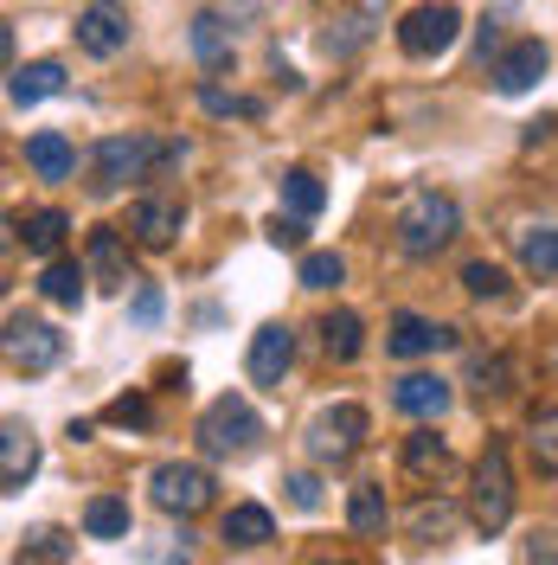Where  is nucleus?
<instances>
[{
    "instance_id": "nucleus-19",
    "label": "nucleus",
    "mask_w": 558,
    "mask_h": 565,
    "mask_svg": "<svg viewBox=\"0 0 558 565\" xmlns=\"http://www.w3.org/2000/svg\"><path fill=\"white\" fill-rule=\"evenodd\" d=\"M84 282H90V264H77V257H45L39 296H45L52 309H77V302H84Z\"/></svg>"
},
{
    "instance_id": "nucleus-29",
    "label": "nucleus",
    "mask_w": 558,
    "mask_h": 565,
    "mask_svg": "<svg viewBox=\"0 0 558 565\" xmlns=\"http://www.w3.org/2000/svg\"><path fill=\"white\" fill-rule=\"evenodd\" d=\"M462 289L475 296V302H514V282H507V270L501 264H489V257H475V264H462Z\"/></svg>"
},
{
    "instance_id": "nucleus-2",
    "label": "nucleus",
    "mask_w": 558,
    "mask_h": 565,
    "mask_svg": "<svg viewBox=\"0 0 558 565\" xmlns=\"http://www.w3.org/2000/svg\"><path fill=\"white\" fill-rule=\"evenodd\" d=\"M264 444V418H257V405L238 398V392H225V398H212L206 412H200V450L218 462H238L250 457Z\"/></svg>"
},
{
    "instance_id": "nucleus-33",
    "label": "nucleus",
    "mask_w": 558,
    "mask_h": 565,
    "mask_svg": "<svg viewBox=\"0 0 558 565\" xmlns=\"http://www.w3.org/2000/svg\"><path fill=\"white\" fill-rule=\"evenodd\" d=\"M104 424H116V430H148V424H154V405H148L141 392H122V398L104 405Z\"/></svg>"
},
{
    "instance_id": "nucleus-9",
    "label": "nucleus",
    "mask_w": 558,
    "mask_h": 565,
    "mask_svg": "<svg viewBox=\"0 0 558 565\" xmlns=\"http://www.w3.org/2000/svg\"><path fill=\"white\" fill-rule=\"evenodd\" d=\"M546 65H552L546 39H514V45H501V52H494L489 77H494V90H501V97H526V90L546 77Z\"/></svg>"
},
{
    "instance_id": "nucleus-1",
    "label": "nucleus",
    "mask_w": 558,
    "mask_h": 565,
    "mask_svg": "<svg viewBox=\"0 0 558 565\" xmlns=\"http://www.w3.org/2000/svg\"><path fill=\"white\" fill-rule=\"evenodd\" d=\"M455 200L450 193H437V186H418V193H405V206H398V250L405 257H437V250L455 245Z\"/></svg>"
},
{
    "instance_id": "nucleus-18",
    "label": "nucleus",
    "mask_w": 558,
    "mask_h": 565,
    "mask_svg": "<svg viewBox=\"0 0 558 565\" xmlns=\"http://www.w3.org/2000/svg\"><path fill=\"white\" fill-rule=\"evenodd\" d=\"M26 168H33L39 180H71L77 148H71L65 129H33V136H26Z\"/></svg>"
},
{
    "instance_id": "nucleus-8",
    "label": "nucleus",
    "mask_w": 558,
    "mask_h": 565,
    "mask_svg": "<svg viewBox=\"0 0 558 565\" xmlns=\"http://www.w3.org/2000/svg\"><path fill=\"white\" fill-rule=\"evenodd\" d=\"M455 39H462V20H455V7H443V0L411 7V13L398 20V45H405V58H443Z\"/></svg>"
},
{
    "instance_id": "nucleus-32",
    "label": "nucleus",
    "mask_w": 558,
    "mask_h": 565,
    "mask_svg": "<svg viewBox=\"0 0 558 565\" xmlns=\"http://www.w3.org/2000/svg\"><path fill=\"white\" fill-rule=\"evenodd\" d=\"M341 277H347L341 250H302V270H296V282H302V289H334Z\"/></svg>"
},
{
    "instance_id": "nucleus-40",
    "label": "nucleus",
    "mask_w": 558,
    "mask_h": 565,
    "mask_svg": "<svg viewBox=\"0 0 558 565\" xmlns=\"http://www.w3.org/2000/svg\"><path fill=\"white\" fill-rule=\"evenodd\" d=\"M526 559H552L558 565V533H533V540H526Z\"/></svg>"
},
{
    "instance_id": "nucleus-26",
    "label": "nucleus",
    "mask_w": 558,
    "mask_h": 565,
    "mask_svg": "<svg viewBox=\"0 0 558 565\" xmlns=\"http://www.w3.org/2000/svg\"><path fill=\"white\" fill-rule=\"evenodd\" d=\"M450 533H455V501H443V494L430 501V494H423L418 508H411V540H418V546H443Z\"/></svg>"
},
{
    "instance_id": "nucleus-5",
    "label": "nucleus",
    "mask_w": 558,
    "mask_h": 565,
    "mask_svg": "<svg viewBox=\"0 0 558 565\" xmlns=\"http://www.w3.org/2000/svg\"><path fill=\"white\" fill-rule=\"evenodd\" d=\"M366 430H373V418H366V405H353V398H341V405H328V412H314L309 424V457L321 462V469H341V462L366 444Z\"/></svg>"
},
{
    "instance_id": "nucleus-11",
    "label": "nucleus",
    "mask_w": 558,
    "mask_h": 565,
    "mask_svg": "<svg viewBox=\"0 0 558 565\" xmlns=\"http://www.w3.org/2000/svg\"><path fill=\"white\" fill-rule=\"evenodd\" d=\"M77 45H84L90 58H116V52L129 45V7H122V0H90V7L77 13Z\"/></svg>"
},
{
    "instance_id": "nucleus-17",
    "label": "nucleus",
    "mask_w": 558,
    "mask_h": 565,
    "mask_svg": "<svg viewBox=\"0 0 558 565\" xmlns=\"http://www.w3.org/2000/svg\"><path fill=\"white\" fill-rule=\"evenodd\" d=\"M391 405L418 424L443 418V412H450V380H437V373H405V380L391 386Z\"/></svg>"
},
{
    "instance_id": "nucleus-20",
    "label": "nucleus",
    "mask_w": 558,
    "mask_h": 565,
    "mask_svg": "<svg viewBox=\"0 0 558 565\" xmlns=\"http://www.w3.org/2000/svg\"><path fill=\"white\" fill-rule=\"evenodd\" d=\"M7 232L33 250V257H58V245H65V232H71V218H65L58 206H45V212H33V218H7Z\"/></svg>"
},
{
    "instance_id": "nucleus-4",
    "label": "nucleus",
    "mask_w": 558,
    "mask_h": 565,
    "mask_svg": "<svg viewBox=\"0 0 558 565\" xmlns=\"http://www.w3.org/2000/svg\"><path fill=\"white\" fill-rule=\"evenodd\" d=\"M469 521L482 533H501L514 521V462H507V444H489L482 462H475V489H469Z\"/></svg>"
},
{
    "instance_id": "nucleus-31",
    "label": "nucleus",
    "mask_w": 558,
    "mask_h": 565,
    "mask_svg": "<svg viewBox=\"0 0 558 565\" xmlns=\"http://www.w3.org/2000/svg\"><path fill=\"white\" fill-rule=\"evenodd\" d=\"M282 206L302 212V218H314V212L328 206V193H321V180H314L309 168H296V174H282Z\"/></svg>"
},
{
    "instance_id": "nucleus-21",
    "label": "nucleus",
    "mask_w": 558,
    "mask_h": 565,
    "mask_svg": "<svg viewBox=\"0 0 558 565\" xmlns=\"http://www.w3.org/2000/svg\"><path fill=\"white\" fill-rule=\"evenodd\" d=\"M514 250H521V270L533 282L558 277V225H526V232H514Z\"/></svg>"
},
{
    "instance_id": "nucleus-37",
    "label": "nucleus",
    "mask_w": 558,
    "mask_h": 565,
    "mask_svg": "<svg viewBox=\"0 0 558 565\" xmlns=\"http://www.w3.org/2000/svg\"><path fill=\"white\" fill-rule=\"evenodd\" d=\"M264 238H270L277 250H302V245H309V218H302V212H289V218H282V212H277V218L264 225Z\"/></svg>"
},
{
    "instance_id": "nucleus-3",
    "label": "nucleus",
    "mask_w": 558,
    "mask_h": 565,
    "mask_svg": "<svg viewBox=\"0 0 558 565\" xmlns=\"http://www.w3.org/2000/svg\"><path fill=\"white\" fill-rule=\"evenodd\" d=\"M161 154H174V148H154V141H141V136H104L97 148H90V193H97V200H109L116 186L148 180Z\"/></svg>"
},
{
    "instance_id": "nucleus-24",
    "label": "nucleus",
    "mask_w": 558,
    "mask_h": 565,
    "mask_svg": "<svg viewBox=\"0 0 558 565\" xmlns=\"http://www.w3.org/2000/svg\"><path fill=\"white\" fill-rule=\"evenodd\" d=\"M84 533L90 540H129V501L122 494H90L84 501Z\"/></svg>"
},
{
    "instance_id": "nucleus-41",
    "label": "nucleus",
    "mask_w": 558,
    "mask_h": 565,
    "mask_svg": "<svg viewBox=\"0 0 558 565\" xmlns=\"http://www.w3.org/2000/svg\"><path fill=\"white\" fill-rule=\"evenodd\" d=\"M552 129H558V122H552V116H539V122H526V148H539V141H546V136H552Z\"/></svg>"
},
{
    "instance_id": "nucleus-23",
    "label": "nucleus",
    "mask_w": 558,
    "mask_h": 565,
    "mask_svg": "<svg viewBox=\"0 0 558 565\" xmlns=\"http://www.w3.org/2000/svg\"><path fill=\"white\" fill-rule=\"evenodd\" d=\"M360 348H366V328H360V316L353 309H334V316H321V353L328 360H360Z\"/></svg>"
},
{
    "instance_id": "nucleus-10",
    "label": "nucleus",
    "mask_w": 558,
    "mask_h": 565,
    "mask_svg": "<svg viewBox=\"0 0 558 565\" xmlns=\"http://www.w3.org/2000/svg\"><path fill=\"white\" fill-rule=\"evenodd\" d=\"M289 360H296V334H289L282 321H264V328L250 334V353H245V373H250V386H264V392H282V373H289Z\"/></svg>"
},
{
    "instance_id": "nucleus-6",
    "label": "nucleus",
    "mask_w": 558,
    "mask_h": 565,
    "mask_svg": "<svg viewBox=\"0 0 558 565\" xmlns=\"http://www.w3.org/2000/svg\"><path fill=\"white\" fill-rule=\"evenodd\" d=\"M0 348H7V366H13V373L39 380V373H52V366L65 360V334H58L52 321H39V316H7Z\"/></svg>"
},
{
    "instance_id": "nucleus-14",
    "label": "nucleus",
    "mask_w": 558,
    "mask_h": 565,
    "mask_svg": "<svg viewBox=\"0 0 558 565\" xmlns=\"http://www.w3.org/2000/svg\"><path fill=\"white\" fill-rule=\"evenodd\" d=\"M84 264H90V282H97V289H129V282H136V270H129V245H122L109 225H97V232L84 238Z\"/></svg>"
},
{
    "instance_id": "nucleus-38",
    "label": "nucleus",
    "mask_w": 558,
    "mask_h": 565,
    "mask_svg": "<svg viewBox=\"0 0 558 565\" xmlns=\"http://www.w3.org/2000/svg\"><path fill=\"white\" fill-rule=\"evenodd\" d=\"M129 316H136V328H154V321H161V289H154V282H141V289H136Z\"/></svg>"
},
{
    "instance_id": "nucleus-36",
    "label": "nucleus",
    "mask_w": 558,
    "mask_h": 565,
    "mask_svg": "<svg viewBox=\"0 0 558 565\" xmlns=\"http://www.w3.org/2000/svg\"><path fill=\"white\" fill-rule=\"evenodd\" d=\"M514 380H521V366H514V360H475V392H482V398L514 392Z\"/></svg>"
},
{
    "instance_id": "nucleus-27",
    "label": "nucleus",
    "mask_w": 558,
    "mask_h": 565,
    "mask_svg": "<svg viewBox=\"0 0 558 565\" xmlns=\"http://www.w3.org/2000/svg\"><path fill=\"white\" fill-rule=\"evenodd\" d=\"M526 450L539 462V476H558V405H539L526 418Z\"/></svg>"
},
{
    "instance_id": "nucleus-30",
    "label": "nucleus",
    "mask_w": 558,
    "mask_h": 565,
    "mask_svg": "<svg viewBox=\"0 0 558 565\" xmlns=\"http://www.w3.org/2000/svg\"><path fill=\"white\" fill-rule=\"evenodd\" d=\"M347 527L360 533V540L385 533V489L379 482H360V489L347 494Z\"/></svg>"
},
{
    "instance_id": "nucleus-35",
    "label": "nucleus",
    "mask_w": 558,
    "mask_h": 565,
    "mask_svg": "<svg viewBox=\"0 0 558 565\" xmlns=\"http://www.w3.org/2000/svg\"><path fill=\"white\" fill-rule=\"evenodd\" d=\"M200 109H206V116H264V104H257V97L218 90V84H200Z\"/></svg>"
},
{
    "instance_id": "nucleus-22",
    "label": "nucleus",
    "mask_w": 558,
    "mask_h": 565,
    "mask_svg": "<svg viewBox=\"0 0 558 565\" xmlns=\"http://www.w3.org/2000/svg\"><path fill=\"white\" fill-rule=\"evenodd\" d=\"M270 533H277V521H270V508H257V501H238V508L225 514V546H232V553L270 546Z\"/></svg>"
},
{
    "instance_id": "nucleus-12",
    "label": "nucleus",
    "mask_w": 558,
    "mask_h": 565,
    "mask_svg": "<svg viewBox=\"0 0 558 565\" xmlns=\"http://www.w3.org/2000/svg\"><path fill=\"white\" fill-rule=\"evenodd\" d=\"M443 348H455V328H443L430 316H411V309H398L391 328H385V353L391 360H423V353H443Z\"/></svg>"
},
{
    "instance_id": "nucleus-34",
    "label": "nucleus",
    "mask_w": 558,
    "mask_h": 565,
    "mask_svg": "<svg viewBox=\"0 0 558 565\" xmlns=\"http://www.w3.org/2000/svg\"><path fill=\"white\" fill-rule=\"evenodd\" d=\"M20 559H77V540H71V533H58V527H39V533H26Z\"/></svg>"
},
{
    "instance_id": "nucleus-25",
    "label": "nucleus",
    "mask_w": 558,
    "mask_h": 565,
    "mask_svg": "<svg viewBox=\"0 0 558 565\" xmlns=\"http://www.w3.org/2000/svg\"><path fill=\"white\" fill-rule=\"evenodd\" d=\"M405 476H418V482H437V476H450V450H443V437H430V430H411V437H405Z\"/></svg>"
},
{
    "instance_id": "nucleus-16",
    "label": "nucleus",
    "mask_w": 558,
    "mask_h": 565,
    "mask_svg": "<svg viewBox=\"0 0 558 565\" xmlns=\"http://www.w3.org/2000/svg\"><path fill=\"white\" fill-rule=\"evenodd\" d=\"M180 225H186V206L180 200H136V212H129V232L148 250H168L180 238Z\"/></svg>"
},
{
    "instance_id": "nucleus-13",
    "label": "nucleus",
    "mask_w": 558,
    "mask_h": 565,
    "mask_svg": "<svg viewBox=\"0 0 558 565\" xmlns=\"http://www.w3.org/2000/svg\"><path fill=\"white\" fill-rule=\"evenodd\" d=\"M33 469H39L33 424L7 418V424H0V494H20L26 482H33Z\"/></svg>"
},
{
    "instance_id": "nucleus-28",
    "label": "nucleus",
    "mask_w": 558,
    "mask_h": 565,
    "mask_svg": "<svg viewBox=\"0 0 558 565\" xmlns=\"http://www.w3.org/2000/svg\"><path fill=\"white\" fill-rule=\"evenodd\" d=\"M193 58L206 71L232 65V26H225L218 13H200V20H193Z\"/></svg>"
},
{
    "instance_id": "nucleus-15",
    "label": "nucleus",
    "mask_w": 558,
    "mask_h": 565,
    "mask_svg": "<svg viewBox=\"0 0 558 565\" xmlns=\"http://www.w3.org/2000/svg\"><path fill=\"white\" fill-rule=\"evenodd\" d=\"M65 65L58 58H39V65H13L7 71V104L13 109H33V104H45V97H65Z\"/></svg>"
},
{
    "instance_id": "nucleus-7",
    "label": "nucleus",
    "mask_w": 558,
    "mask_h": 565,
    "mask_svg": "<svg viewBox=\"0 0 558 565\" xmlns=\"http://www.w3.org/2000/svg\"><path fill=\"white\" fill-rule=\"evenodd\" d=\"M148 501H154L161 514L193 521L200 508H212V476L200 469V462H161V469L148 476Z\"/></svg>"
},
{
    "instance_id": "nucleus-39",
    "label": "nucleus",
    "mask_w": 558,
    "mask_h": 565,
    "mask_svg": "<svg viewBox=\"0 0 558 565\" xmlns=\"http://www.w3.org/2000/svg\"><path fill=\"white\" fill-rule=\"evenodd\" d=\"M282 489H289V501H296L302 514H314V508H321V482H314V476H289Z\"/></svg>"
}]
</instances>
